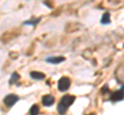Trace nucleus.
<instances>
[{
  "label": "nucleus",
  "instance_id": "4",
  "mask_svg": "<svg viewBox=\"0 0 124 115\" xmlns=\"http://www.w3.org/2000/svg\"><path fill=\"white\" fill-rule=\"evenodd\" d=\"M18 101H19V97H18V96H16V95H13V94L7 95L6 97L4 98V100H3L4 104H5L7 107L14 106Z\"/></svg>",
  "mask_w": 124,
  "mask_h": 115
},
{
  "label": "nucleus",
  "instance_id": "5",
  "mask_svg": "<svg viewBox=\"0 0 124 115\" xmlns=\"http://www.w3.org/2000/svg\"><path fill=\"white\" fill-rule=\"evenodd\" d=\"M55 102V98L51 95H46L42 97V104L45 106H52Z\"/></svg>",
  "mask_w": 124,
  "mask_h": 115
},
{
  "label": "nucleus",
  "instance_id": "10",
  "mask_svg": "<svg viewBox=\"0 0 124 115\" xmlns=\"http://www.w3.org/2000/svg\"><path fill=\"white\" fill-rule=\"evenodd\" d=\"M19 79H20V75H19L17 72H14V73L11 74L10 79H9V83H10V84H13V83H15L16 81H18Z\"/></svg>",
  "mask_w": 124,
  "mask_h": 115
},
{
  "label": "nucleus",
  "instance_id": "12",
  "mask_svg": "<svg viewBox=\"0 0 124 115\" xmlns=\"http://www.w3.org/2000/svg\"><path fill=\"white\" fill-rule=\"evenodd\" d=\"M108 91V84H106V85H104L101 89V93L102 94H107Z\"/></svg>",
  "mask_w": 124,
  "mask_h": 115
},
{
  "label": "nucleus",
  "instance_id": "3",
  "mask_svg": "<svg viewBox=\"0 0 124 115\" xmlns=\"http://www.w3.org/2000/svg\"><path fill=\"white\" fill-rule=\"evenodd\" d=\"M123 99H124V84L121 86L120 89L113 93V95L111 96V101L117 102V101H122Z\"/></svg>",
  "mask_w": 124,
  "mask_h": 115
},
{
  "label": "nucleus",
  "instance_id": "13",
  "mask_svg": "<svg viewBox=\"0 0 124 115\" xmlns=\"http://www.w3.org/2000/svg\"><path fill=\"white\" fill-rule=\"evenodd\" d=\"M88 115H96L95 113H90V114H88Z\"/></svg>",
  "mask_w": 124,
  "mask_h": 115
},
{
  "label": "nucleus",
  "instance_id": "11",
  "mask_svg": "<svg viewBox=\"0 0 124 115\" xmlns=\"http://www.w3.org/2000/svg\"><path fill=\"white\" fill-rule=\"evenodd\" d=\"M38 22H39V19H35V20H32V21H27V22L24 23V24L25 25H28L29 24V25H33L34 26V25H36Z\"/></svg>",
  "mask_w": 124,
  "mask_h": 115
},
{
  "label": "nucleus",
  "instance_id": "7",
  "mask_svg": "<svg viewBox=\"0 0 124 115\" xmlns=\"http://www.w3.org/2000/svg\"><path fill=\"white\" fill-rule=\"evenodd\" d=\"M30 76L33 79H37V80H41V79H44L46 77V75L44 73H41V72H37V71H32L30 73Z\"/></svg>",
  "mask_w": 124,
  "mask_h": 115
},
{
  "label": "nucleus",
  "instance_id": "8",
  "mask_svg": "<svg viewBox=\"0 0 124 115\" xmlns=\"http://www.w3.org/2000/svg\"><path fill=\"white\" fill-rule=\"evenodd\" d=\"M100 23L103 25H107V24H110L111 23V18H110V13H106L102 14L101 17V20H100Z\"/></svg>",
  "mask_w": 124,
  "mask_h": 115
},
{
  "label": "nucleus",
  "instance_id": "9",
  "mask_svg": "<svg viewBox=\"0 0 124 115\" xmlns=\"http://www.w3.org/2000/svg\"><path fill=\"white\" fill-rule=\"evenodd\" d=\"M29 113L30 115H38V113H39V107H38V105H33L31 107Z\"/></svg>",
  "mask_w": 124,
  "mask_h": 115
},
{
  "label": "nucleus",
  "instance_id": "2",
  "mask_svg": "<svg viewBox=\"0 0 124 115\" xmlns=\"http://www.w3.org/2000/svg\"><path fill=\"white\" fill-rule=\"evenodd\" d=\"M76 100V97L75 96H71V95H65L62 97L61 99V102L59 103V104H61L63 107H65V108H68L69 106H70L73 102H75Z\"/></svg>",
  "mask_w": 124,
  "mask_h": 115
},
{
  "label": "nucleus",
  "instance_id": "6",
  "mask_svg": "<svg viewBox=\"0 0 124 115\" xmlns=\"http://www.w3.org/2000/svg\"><path fill=\"white\" fill-rule=\"evenodd\" d=\"M65 59L63 57H50L48 59H46V61L48 63H51V64H59L61 62H63Z\"/></svg>",
  "mask_w": 124,
  "mask_h": 115
},
{
  "label": "nucleus",
  "instance_id": "1",
  "mask_svg": "<svg viewBox=\"0 0 124 115\" xmlns=\"http://www.w3.org/2000/svg\"><path fill=\"white\" fill-rule=\"evenodd\" d=\"M70 86V79L68 77H61L58 81V89L61 90V91H65L69 89Z\"/></svg>",
  "mask_w": 124,
  "mask_h": 115
}]
</instances>
